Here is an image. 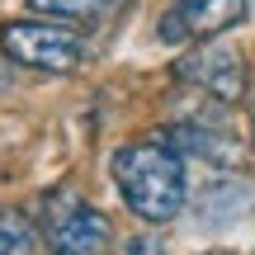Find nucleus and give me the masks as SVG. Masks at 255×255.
Wrapping results in <instances>:
<instances>
[{
    "label": "nucleus",
    "instance_id": "obj_10",
    "mask_svg": "<svg viewBox=\"0 0 255 255\" xmlns=\"http://www.w3.org/2000/svg\"><path fill=\"white\" fill-rule=\"evenodd\" d=\"M203 255H237V251H203Z\"/></svg>",
    "mask_w": 255,
    "mask_h": 255
},
{
    "label": "nucleus",
    "instance_id": "obj_8",
    "mask_svg": "<svg viewBox=\"0 0 255 255\" xmlns=\"http://www.w3.org/2000/svg\"><path fill=\"white\" fill-rule=\"evenodd\" d=\"M123 0H28V14H47L62 24H85V19H104Z\"/></svg>",
    "mask_w": 255,
    "mask_h": 255
},
{
    "label": "nucleus",
    "instance_id": "obj_2",
    "mask_svg": "<svg viewBox=\"0 0 255 255\" xmlns=\"http://www.w3.org/2000/svg\"><path fill=\"white\" fill-rule=\"evenodd\" d=\"M33 227L52 255H104L109 251V218L76 184H52L38 199Z\"/></svg>",
    "mask_w": 255,
    "mask_h": 255
},
{
    "label": "nucleus",
    "instance_id": "obj_5",
    "mask_svg": "<svg viewBox=\"0 0 255 255\" xmlns=\"http://www.w3.org/2000/svg\"><path fill=\"white\" fill-rule=\"evenodd\" d=\"M246 9H251V0H175V9L161 19V38L165 43H184V38L222 33V28L241 24Z\"/></svg>",
    "mask_w": 255,
    "mask_h": 255
},
{
    "label": "nucleus",
    "instance_id": "obj_4",
    "mask_svg": "<svg viewBox=\"0 0 255 255\" xmlns=\"http://www.w3.org/2000/svg\"><path fill=\"white\" fill-rule=\"evenodd\" d=\"M175 76L184 85H199L203 95H213L218 104H237L246 95V62L232 43H199L194 52H184L175 62Z\"/></svg>",
    "mask_w": 255,
    "mask_h": 255
},
{
    "label": "nucleus",
    "instance_id": "obj_1",
    "mask_svg": "<svg viewBox=\"0 0 255 255\" xmlns=\"http://www.w3.org/2000/svg\"><path fill=\"white\" fill-rule=\"evenodd\" d=\"M114 184H119L123 203L142 222H170L189 203V180H184V161L170 142L161 137H137L114 151Z\"/></svg>",
    "mask_w": 255,
    "mask_h": 255
},
{
    "label": "nucleus",
    "instance_id": "obj_7",
    "mask_svg": "<svg viewBox=\"0 0 255 255\" xmlns=\"http://www.w3.org/2000/svg\"><path fill=\"white\" fill-rule=\"evenodd\" d=\"M170 146L184 156H194V161H208V165H241V146L237 137L218 132V128H203V123H184L170 132Z\"/></svg>",
    "mask_w": 255,
    "mask_h": 255
},
{
    "label": "nucleus",
    "instance_id": "obj_6",
    "mask_svg": "<svg viewBox=\"0 0 255 255\" xmlns=\"http://www.w3.org/2000/svg\"><path fill=\"white\" fill-rule=\"evenodd\" d=\"M189 213L199 218V227H232V222H241V218L255 213V184L241 180V175L208 180L189 199Z\"/></svg>",
    "mask_w": 255,
    "mask_h": 255
},
{
    "label": "nucleus",
    "instance_id": "obj_9",
    "mask_svg": "<svg viewBox=\"0 0 255 255\" xmlns=\"http://www.w3.org/2000/svg\"><path fill=\"white\" fill-rule=\"evenodd\" d=\"M38 227L24 208H0V255H33Z\"/></svg>",
    "mask_w": 255,
    "mask_h": 255
},
{
    "label": "nucleus",
    "instance_id": "obj_3",
    "mask_svg": "<svg viewBox=\"0 0 255 255\" xmlns=\"http://www.w3.org/2000/svg\"><path fill=\"white\" fill-rule=\"evenodd\" d=\"M0 47H5L9 62L47 71V76L76 71L81 57H85L81 33H76L71 24H38V19H9V24L0 28Z\"/></svg>",
    "mask_w": 255,
    "mask_h": 255
}]
</instances>
